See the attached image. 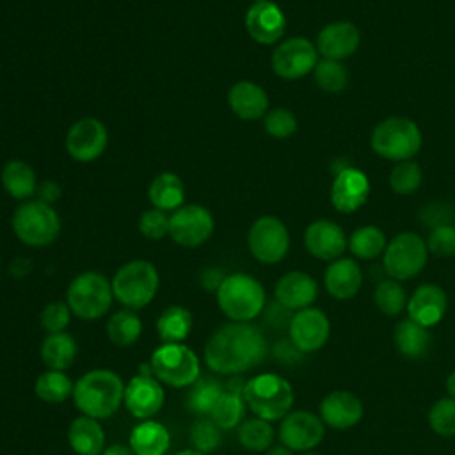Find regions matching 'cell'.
<instances>
[{"mask_svg": "<svg viewBox=\"0 0 455 455\" xmlns=\"http://www.w3.org/2000/svg\"><path fill=\"white\" fill-rule=\"evenodd\" d=\"M267 352V339L259 327L251 322H229L208 338L204 363L215 373L240 375L261 364Z\"/></svg>", "mask_w": 455, "mask_h": 455, "instance_id": "6da1fadb", "label": "cell"}, {"mask_svg": "<svg viewBox=\"0 0 455 455\" xmlns=\"http://www.w3.org/2000/svg\"><path fill=\"white\" fill-rule=\"evenodd\" d=\"M75 407L89 418L107 419L112 418L124 398L123 379L107 368H96L84 373L73 389Z\"/></svg>", "mask_w": 455, "mask_h": 455, "instance_id": "7a4b0ae2", "label": "cell"}, {"mask_svg": "<svg viewBox=\"0 0 455 455\" xmlns=\"http://www.w3.org/2000/svg\"><path fill=\"white\" fill-rule=\"evenodd\" d=\"M219 309L231 322H252L267 306L263 284L249 274H229L215 291Z\"/></svg>", "mask_w": 455, "mask_h": 455, "instance_id": "3957f363", "label": "cell"}, {"mask_svg": "<svg viewBox=\"0 0 455 455\" xmlns=\"http://www.w3.org/2000/svg\"><path fill=\"white\" fill-rule=\"evenodd\" d=\"M249 411L267 421H281L293 405L291 384L277 373H259L245 380L242 391Z\"/></svg>", "mask_w": 455, "mask_h": 455, "instance_id": "277c9868", "label": "cell"}, {"mask_svg": "<svg viewBox=\"0 0 455 455\" xmlns=\"http://www.w3.org/2000/svg\"><path fill=\"white\" fill-rule=\"evenodd\" d=\"M110 284L114 299L119 304L126 309L139 311L155 299L160 286V275L151 261L132 259L116 270Z\"/></svg>", "mask_w": 455, "mask_h": 455, "instance_id": "5b68a950", "label": "cell"}, {"mask_svg": "<svg viewBox=\"0 0 455 455\" xmlns=\"http://www.w3.org/2000/svg\"><path fill=\"white\" fill-rule=\"evenodd\" d=\"M16 238L28 247H46L60 235V217L52 204L30 199L21 203L11 219Z\"/></svg>", "mask_w": 455, "mask_h": 455, "instance_id": "8992f818", "label": "cell"}, {"mask_svg": "<svg viewBox=\"0 0 455 455\" xmlns=\"http://www.w3.org/2000/svg\"><path fill=\"white\" fill-rule=\"evenodd\" d=\"M114 300L110 281L96 270H85L75 275L66 291V302L71 313L82 320H98L107 315Z\"/></svg>", "mask_w": 455, "mask_h": 455, "instance_id": "52a82bcc", "label": "cell"}, {"mask_svg": "<svg viewBox=\"0 0 455 455\" xmlns=\"http://www.w3.org/2000/svg\"><path fill=\"white\" fill-rule=\"evenodd\" d=\"M151 373L169 387H188L201 377V361L185 343H162L151 355Z\"/></svg>", "mask_w": 455, "mask_h": 455, "instance_id": "ba28073f", "label": "cell"}, {"mask_svg": "<svg viewBox=\"0 0 455 455\" xmlns=\"http://www.w3.org/2000/svg\"><path fill=\"white\" fill-rule=\"evenodd\" d=\"M371 148L386 160H411L421 148V132L409 117H386L371 133Z\"/></svg>", "mask_w": 455, "mask_h": 455, "instance_id": "9c48e42d", "label": "cell"}, {"mask_svg": "<svg viewBox=\"0 0 455 455\" xmlns=\"http://www.w3.org/2000/svg\"><path fill=\"white\" fill-rule=\"evenodd\" d=\"M428 258V247L425 240L416 233L396 235L384 251V270L391 279L407 281L418 275Z\"/></svg>", "mask_w": 455, "mask_h": 455, "instance_id": "30bf717a", "label": "cell"}, {"mask_svg": "<svg viewBox=\"0 0 455 455\" xmlns=\"http://www.w3.org/2000/svg\"><path fill=\"white\" fill-rule=\"evenodd\" d=\"M247 247L254 259L265 265L281 261L290 249V233L274 215L258 217L247 233Z\"/></svg>", "mask_w": 455, "mask_h": 455, "instance_id": "8fae6325", "label": "cell"}, {"mask_svg": "<svg viewBox=\"0 0 455 455\" xmlns=\"http://www.w3.org/2000/svg\"><path fill=\"white\" fill-rule=\"evenodd\" d=\"M215 222L203 204L188 203L169 215V236L181 247H199L213 233Z\"/></svg>", "mask_w": 455, "mask_h": 455, "instance_id": "7c38bea8", "label": "cell"}, {"mask_svg": "<svg viewBox=\"0 0 455 455\" xmlns=\"http://www.w3.org/2000/svg\"><path fill=\"white\" fill-rule=\"evenodd\" d=\"M318 62L316 46L306 37H290L272 52V71L283 80H299L311 73Z\"/></svg>", "mask_w": 455, "mask_h": 455, "instance_id": "4fadbf2b", "label": "cell"}, {"mask_svg": "<svg viewBox=\"0 0 455 455\" xmlns=\"http://www.w3.org/2000/svg\"><path fill=\"white\" fill-rule=\"evenodd\" d=\"M108 144V130L98 117H82L75 121L66 133V151L80 164L98 160Z\"/></svg>", "mask_w": 455, "mask_h": 455, "instance_id": "5bb4252c", "label": "cell"}, {"mask_svg": "<svg viewBox=\"0 0 455 455\" xmlns=\"http://www.w3.org/2000/svg\"><path fill=\"white\" fill-rule=\"evenodd\" d=\"M325 423L309 411H290L279 423V441L291 451H311L320 444Z\"/></svg>", "mask_w": 455, "mask_h": 455, "instance_id": "9a60e30c", "label": "cell"}, {"mask_svg": "<svg viewBox=\"0 0 455 455\" xmlns=\"http://www.w3.org/2000/svg\"><path fill=\"white\" fill-rule=\"evenodd\" d=\"M165 403L164 386L155 375L139 373L124 384L123 405L126 411L139 419H151Z\"/></svg>", "mask_w": 455, "mask_h": 455, "instance_id": "2e32d148", "label": "cell"}, {"mask_svg": "<svg viewBox=\"0 0 455 455\" xmlns=\"http://www.w3.org/2000/svg\"><path fill=\"white\" fill-rule=\"evenodd\" d=\"M288 334L291 343L300 352H316L327 343L331 334V323L322 309L309 306L293 313L288 325Z\"/></svg>", "mask_w": 455, "mask_h": 455, "instance_id": "e0dca14e", "label": "cell"}, {"mask_svg": "<svg viewBox=\"0 0 455 455\" xmlns=\"http://www.w3.org/2000/svg\"><path fill=\"white\" fill-rule=\"evenodd\" d=\"M245 30L259 44L277 43L286 28V18L281 7L270 0L254 2L245 12Z\"/></svg>", "mask_w": 455, "mask_h": 455, "instance_id": "ac0fdd59", "label": "cell"}, {"mask_svg": "<svg viewBox=\"0 0 455 455\" xmlns=\"http://www.w3.org/2000/svg\"><path fill=\"white\" fill-rule=\"evenodd\" d=\"M370 196V181L366 174L355 167L341 169L331 187V201L341 213L359 210Z\"/></svg>", "mask_w": 455, "mask_h": 455, "instance_id": "d6986e66", "label": "cell"}, {"mask_svg": "<svg viewBox=\"0 0 455 455\" xmlns=\"http://www.w3.org/2000/svg\"><path fill=\"white\" fill-rule=\"evenodd\" d=\"M304 245L307 252L315 258L323 261H334L341 258L347 247L345 231L332 220H315L304 231Z\"/></svg>", "mask_w": 455, "mask_h": 455, "instance_id": "ffe728a7", "label": "cell"}, {"mask_svg": "<svg viewBox=\"0 0 455 455\" xmlns=\"http://www.w3.org/2000/svg\"><path fill=\"white\" fill-rule=\"evenodd\" d=\"M361 32L350 21H332L325 25L316 37V50L323 59L343 60L359 48Z\"/></svg>", "mask_w": 455, "mask_h": 455, "instance_id": "44dd1931", "label": "cell"}, {"mask_svg": "<svg viewBox=\"0 0 455 455\" xmlns=\"http://www.w3.org/2000/svg\"><path fill=\"white\" fill-rule=\"evenodd\" d=\"M274 295L275 300L290 311H300L315 302L318 295V284L309 274L291 270L277 279Z\"/></svg>", "mask_w": 455, "mask_h": 455, "instance_id": "7402d4cb", "label": "cell"}, {"mask_svg": "<svg viewBox=\"0 0 455 455\" xmlns=\"http://www.w3.org/2000/svg\"><path fill=\"white\" fill-rule=\"evenodd\" d=\"M448 307L446 293L441 286L427 283L414 290L407 300L409 318L421 323L423 327H432L443 320Z\"/></svg>", "mask_w": 455, "mask_h": 455, "instance_id": "603a6c76", "label": "cell"}, {"mask_svg": "<svg viewBox=\"0 0 455 455\" xmlns=\"http://www.w3.org/2000/svg\"><path fill=\"white\" fill-rule=\"evenodd\" d=\"M322 421L336 430H347L363 418V403L350 391H332L320 402Z\"/></svg>", "mask_w": 455, "mask_h": 455, "instance_id": "cb8c5ba5", "label": "cell"}, {"mask_svg": "<svg viewBox=\"0 0 455 455\" xmlns=\"http://www.w3.org/2000/svg\"><path fill=\"white\" fill-rule=\"evenodd\" d=\"M228 105L242 121H256L268 112V96L265 89L254 82L240 80L228 91Z\"/></svg>", "mask_w": 455, "mask_h": 455, "instance_id": "d4e9b609", "label": "cell"}, {"mask_svg": "<svg viewBox=\"0 0 455 455\" xmlns=\"http://www.w3.org/2000/svg\"><path fill=\"white\" fill-rule=\"evenodd\" d=\"M323 283L327 291L339 300L352 299L361 284H363V272L359 265L350 258H338L329 263Z\"/></svg>", "mask_w": 455, "mask_h": 455, "instance_id": "484cf974", "label": "cell"}, {"mask_svg": "<svg viewBox=\"0 0 455 455\" xmlns=\"http://www.w3.org/2000/svg\"><path fill=\"white\" fill-rule=\"evenodd\" d=\"M68 443L76 455H101L107 448V437L100 419L84 414L69 423Z\"/></svg>", "mask_w": 455, "mask_h": 455, "instance_id": "4316f807", "label": "cell"}, {"mask_svg": "<svg viewBox=\"0 0 455 455\" xmlns=\"http://www.w3.org/2000/svg\"><path fill=\"white\" fill-rule=\"evenodd\" d=\"M0 180H2L4 190L12 199L21 201V203L30 201V197L36 196V188L39 183L32 165L20 158H14V160H9L4 164Z\"/></svg>", "mask_w": 455, "mask_h": 455, "instance_id": "83f0119b", "label": "cell"}, {"mask_svg": "<svg viewBox=\"0 0 455 455\" xmlns=\"http://www.w3.org/2000/svg\"><path fill=\"white\" fill-rule=\"evenodd\" d=\"M128 444L135 455H165L171 446V434L162 423L144 419L130 432Z\"/></svg>", "mask_w": 455, "mask_h": 455, "instance_id": "f1b7e54d", "label": "cell"}, {"mask_svg": "<svg viewBox=\"0 0 455 455\" xmlns=\"http://www.w3.org/2000/svg\"><path fill=\"white\" fill-rule=\"evenodd\" d=\"M148 199L153 208L174 212L185 204V187L178 174L164 171L156 174L148 187Z\"/></svg>", "mask_w": 455, "mask_h": 455, "instance_id": "f546056e", "label": "cell"}, {"mask_svg": "<svg viewBox=\"0 0 455 455\" xmlns=\"http://www.w3.org/2000/svg\"><path fill=\"white\" fill-rule=\"evenodd\" d=\"M78 347L75 338L69 332H53L46 334L41 343V361L46 366V370H68L76 357Z\"/></svg>", "mask_w": 455, "mask_h": 455, "instance_id": "4dcf8cb0", "label": "cell"}, {"mask_svg": "<svg viewBox=\"0 0 455 455\" xmlns=\"http://www.w3.org/2000/svg\"><path fill=\"white\" fill-rule=\"evenodd\" d=\"M395 345L403 357L419 359L430 350L432 336L428 327H423L411 318H403L395 329Z\"/></svg>", "mask_w": 455, "mask_h": 455, "instance_id": "1f68e13d", "label": "cell"}, {"mask_svg": "<svg viewBox=\"0 0 455 455\" xmlns=\"http://www.w3.org/2000/svg\"><path fill=\"white\" fill-rule=\"evenodd\" d=\"M192 313L183 306H169L156 318V334L162 343H183L192 331Z\"/></svg>", "mask_w": 455, "mask_h": 455, "instance_id": "d6a6232c", "label": "cell"}, {"mask_svg": "<svg viewBox=\"0 0 455 455\" xmlns=\"http://www.w3.org/2000/svg\"><path fill=\"white\" fill-rule=\"evenodd\" d=\"M142 334V320L133 309H119L107 322V338L116 347H132Z\"/></svg>", "mask_w": 455, "mask_h": 455, "instance_id": "836d02e7", "label": "cell"}, {"mask_svg": "<svg viewBox=\"0 0 455 455\" xmlns=\"http://www.w3.org/2000/svg\"><path fill=\"white\" fill-rule=\"evenodd\" d=\"M226 386L212 377H199L192 386H188V393L185 398V407L197 416H210L215 402L224 393Z\"/></svg>", "mask_w": 455, "mask_h": 455, "instance_id": "e575fe53", "label": "cell"}, {"mask_svg": "<svg viewBox=\"0 0 455 455\" xmlns=\"http://www.w3.org/2000/svg\"><path fill=\"white\" fill-rule=\"evenodd\" d=\"M73 389L75 382L59 370H46L34 382V393L44 403H62L73 396Z\"/></svg>", "mask_w": 455, "mask_h": 455, "instance_id": "d590c367", "label": "cell"}, {"mask_svg": "<svg viewBox=\"0 0 455 455\" xmlns=\"http://www.w3.org/2000/svg\"><path fill=\"white\" fill-rule=\"evenodd\" d=\"M245 402L242 393L231 391V389H224V393L219 396V400L215 402L212 412H210V419L220 428V430H231L235 427H238L243 421V414H245Z\"/></svg>", "mask_w": 455, "mask_h": 455, "instance_id": "8d00e7d4", "label": "cell"}, {"mask_svg": "<svg viewBox=\"0 0 455 455\" xmlns=\"http://www.w3.org/2000/svg\"><path fill=\"white\" fill-rule=\"evenodd\" d=\"M274 427L270 421L261 419L258 416L243 419L236 427L238 443L249 451H267L274 443Z\"/></svg>", "mask_w": 455, "mask_h": 455, "instance_id": "74e56055", "label": "cell"}, {"mask_svg": "<svg viewBox=\"0 0 455 455\" xmlns=\"http://www.w3.org/2000/svg\"><path fill=\"white\" fill-rule=\"evenodd\" d=\"M386 235L377 226L357 228L348 240V249L361 259H373L386 251Z\"/></svg>", "mask_w": 455, "mask_h": 455, "instance_id": "f35d334b", "label": "cell"}, {"mask_svg": "<svg viewBox=\"0 0 455 455\" xmlns=\"http://www.w3.org/2000/svg\"><path fill=\"white\" fill-rule=\"evenodd\" d=\"M313 76L316 85L325 92H341L348 85V69L341 60L322 59L316 62L313 69Z\"/></svg>", "mask_w": 455, "mask_h": 455, "instance_id": "ab89813d", "label": "cell"}, {"mask_svg": "<svg viewBox=\"0 0 455 455\" xmlns=\"http://www.w3.org/2000/svg\"><path fill=\"white\" fill-rule=\"evenodd\" d=\"M373 299H375V304L380 309V313H384L387 316L400 315L407 307V300H409L403 286L396 279H382L375 286Z\"/></svg>", "mask_w": 455, "mask_h": 455, "instance_id": "60d3db41", "label": "cell"}, {"mask_svg": "<svg viewBox=\"0 0 455 455\" xmlns=\"http://www.w3.org/2000/svg\"><path fill=\"white\" fill-rule=\"evenodd\" d=\"M190 443L194 450L208 455L222 444V430L208 416H201L190 428Z\"/></svg>", "mask_w": 455, "mask_h": 455, "instance_id": "b9f144b4", "label": "cell"}, {"mask_svg": "<svg viewBox=\"0 0 455 455\" xmlns=\"http://www.w3.org/2000/svg\"><path fill=\"white\" fill-rule=\"evenodd\" d=\"M421 185V169L414 160L398 162L389 174V187L395 194L409 196Z\"/></svg>", "mask_w": 455, "mask_h": 455, "instance_id": "7bdbcfd3", "label": "cell"}, {"mask_svg": "<svg viewBox=\"0 0 455 455\" xmlns=\"http://www.w3.org/2000/svg\"><path fill=\"white\" fill-rule=\"evenodd\" d=\"M428 425L435 434L443 437L455 435V398L453 396L439 398L430 407Z\"/></svg>", "mask_w": 455, "mask_h": 455, "instance_id": "ee69618b", "label": "cell"}, {"mask_svg": "<svg viewBox=\"0 0 455 455\" xmlns=\"http://www.w3.org/2000/svg\"><path fill=\"white\" fill-rule=\"evenodd\" d=\"M263 128L274 139H288L297 130V117L291 110L284 107H277L265 114Z\"/></svg>", "mask_w": 455, "mask_h": 455, "instance_id": "f6af8a7d", "label": "cell"}, {"mask_svg": "<svg viewBox=\"0 0 455 455\" xmlns=\"http://www.w3.org/2000/svg\"><path fill=\"white\" fill-rule=\"evenodd\" d=\"M71 309L66 300H53L46 304L39 315V323L46 334L64 332L71 322Z\"/></svg>", "mask_w": 455, "mask_h": 455, "instance_id": "bcb514c9", "label": "cell"}, {"mask_svg": "<svg viewBox=\"0 0 455 455\" xmlns=\"http://www.w3.org/2000/svg\"><path fill=\"white\" fill-rule=\"evenodd\" d=\"M139 231L149 240H160L169 235V215L158 208H148L139 217Z\"/></svg>", "mask_w": 455, "mask_h": 455, "instance_id": "7dc6e473", "label": "cell"}, {"mask_svg": "<svg viewBox=\"0 0 455 455\" xmlns=\"http://www.w3.org/2000/svg\"><path fill=\"white\" fill-rule=\"evenodd\" d=\"M427 247L432 254L441 258L455 256V226L448 222L437 224L428 235Z\"/></svg>", "mask_w": 455, "mask_h": 455, "instance_id": "c3c4849f", "label": "cell"}, {"mask_svg": "<svg viewBox=\"0 0 455 455\" xmlns=\"http://www.w3.org/2000/svg\"><path fill=\"white\" fill-rule=\"evenodd\" d=\"M60 187L57 181L53 180H44V181H39L37 183V188H36V199L41 201V203H46V204H53L55 201L60 199Z\"/></svg>", "mask_w": 455, "mask_h": 455, "instance_id": "681fc988", "label": "cell"}, {"mask_svg": "<svg viewBox=\"0 0 455 455\" xmlns=\"http://www.w3.org/2000/svg\"><path fill=\"white\" fill-rule=\"evenodd\" d=\"M304 352H300L293 343L291 339H281L275 347H274V355L275 359H279L281 363H297L300 359Z\"/></svg>", "mask_w": 455, "mask_h": 455, "instance_id": "f907efd6", "label": "cell"}, {"mask_svg": "<svg viewBox=\"0 0 455 455\" xmlns=\"http://www.w3.org/2000/svg\"><path fill=\"white\" fill-rule=\"evenodd\" d=\"M224 272L220 270V268H215V267H206V268H203L201 270V274H199V283H201V286L204 288V290H208V291H217L219 290V286H220V283L224 281Z\"/></svg>", "mask_w": 455, "mask_h": 455, "instance_id": "816d5d0a", "label": "cell"}, {"mask_svg": "<svg viewBox=\"0 0 455 455\" xmlns=\"http://www.w3.org/2000/svg\"><path fill=\"white\" fill-rule=\"evenodd\" d=\"M291 316H293V313L288 307H284L283 304H279L277 300L267 307V320L275 327H283V325L288 327Z\"/></svg>", "mask_w": 455, "mask_h": 455, "instance_id": "f5cc1de1", "label": "cell"}, {"mask_svg": "<svg viewBox=\"0 0 455 455\" xmlns=\"http://www.w3.org/2000/svg\"><path fill=\"white\" fill-rule=\"evenodd\" d=\"M101 455H135L133 450L130 448V444H121V443H114L108 444Z\"/></svg>", "mask_w": 455, "mask_h": 455, "instance_id": "db71d44e", "label": "cell"}, {"mask_svg": "<svg viewBox=\"0 0 455 455\" xmlns=\"http://www.w3.org/2000/svg\"><path fill=\"white\" fill-rule=\"evenodd\" d=\"M263 455H293V451L284 444H277V446L272 444L267 451H263Z\"/></svg>", "mask_w": 455, "mask_h": 455, "instance_id": "11a10c76", "label": "cell"}, {"mask_svg": "<svg viewBox=\"0 0 455 455\" xmlns=\"http://www.w3.org/2000/svg\"><path fill=\"white\" fill-rule=\"evenodd\" d=\"M446 391H448L450 396L455 398V371H451L446 379Z\"/></svg>", "mask_w": 455, "mask_h": 455, "instance_id": "9f6ffc18", "label": "cell"}, {"mask_svg": "<svg viewBox=\"0 0 455 455\" xmlns=\"http://www.w3.org/2000/svg\"><path fill=\"white\" fill-rule=\"evenodd\" d=\"M176 455H206V453H201V451H197V450H194V448H185V450L178 451Z\"/></svg>", "mask_w": 455, "mask_h": 455, "instance_id": "6f0895ef", "label": "cell"}, {"mask_svg": "<svg viewBox=\"0 0 455 455\" xmlns=\"http://www.w3.org/2000/svg\"><path fill=\"white\" fill-rule=\"evenodd\" d=\"M302 455H318V453H315V451H302Z\"/></svg>", "mask_w": 455, "mask_h": 455, "instance_id": "680465c9", "label": "cell"}, {"mask_svg": "<svg viewBox=\"0 0 455 455\" xmlns=\"http://www.w3.org/2000/svg\"><path fill=\"white\" fill-rule=\"evenodd\" d=\"M254 2H263V0H254Z\"/></svg>", "mask_w": 455, "mask_h": 455, "instance_id": "91938a15", "label": "cell"}]
</instances>
